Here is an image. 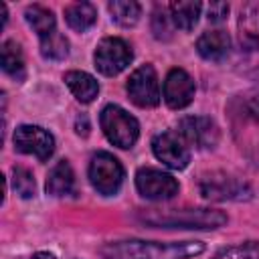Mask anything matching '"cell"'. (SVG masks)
<instances>
[{"mask_svg":"<svg viewBox=\"0 0 259 259\" xmlns=\"http://www.w3.org/2000/svg\"><path fill=\"white\" fill-rule=\"evenodd\" d=\"M202 241L156 243V241H115L99 249L101 259H188L204 251Z\"/></svg>","mask_w":259,"mask_h":259,"instance_id":"6da1fadb","label":"cell"},{"mask_svg":"<svg viewBox=\"0 0 259 259\" xmlns=\"http://www.w3.org/2000/svg\"><path fill=\"white\" fill-rule=\"evenodd\" d=\"M140 221L160 229H219L227 225V214L210 208H184V210H148Z\"/></svg>","mask_w":259,"mask_h":259,"instance_id":"7a4b0ae2","label":"cell"},{"mask_svg":"<svg viewBox=\"0 0 259 259\" xmlns=\"http://www.w3.org/2000/svg\"><path fill=\"white\" fill-rule=\"evenodd\" d=\"M101 130L107 140L117 148H132L140 136V123L134 115H130L119 105H105L99 117Z\"/></svg>","mask_w":259,"mask_h":259,"instance_id":"3957f363","label":"cell"},{"mask_svg":"<svg viewBox=\"0 0 259 259\" xmlns=\"http://www.w3.org/2000/svg\"><path fill=\"white\" fill-rule=\"evenodd\" d=\"M123 166L109 152H97L89 164V180L99 194H115L123 184Z\"/></svg>","mask_w":259,"mask_h":259,"instance_id":"277c9868","label":"cell"},{"mask_svg":"<svg viewBox=\"0 0 259 259\" xmlns=\"http://www.w3.org/2000/svg\"><path fill=\"white\" fill-rule=\"evenodd\" d=\"M200 194L208 200H247L251 198V188L239 178L225 172H210L200 178Z\"/></svg>","mask_w":259,"mask_h":259,"instance_id":"5b68a950","label":"cell"},{"mask_svg":"<svg viewBox=\"0 0 259 259\" xmlns=\"http://www.w3.org/2000/svg\"><path fill=\"white\" fill-rule=\"evenodd\" d=\"M93 59H95V67H97L99 73H103L107 77H113V75L121 73L132 63L134 53H132L130 45L123 38L107 36L97 45Z\"/></svg>","mask_w":259,"mask_h":259,"instance_id":"8992f818","label":"cell"},{"mask_svg":"<svg viewBox=\"0 0 259 259\" xmlns=\"http://www.w3.org/2000/svg\"><path fill=\"white\" fill-rule=\"evenodd\" d=\"M136 188L144 198L168 200L178 194V180L158 168H140L136 172Z\"/></svg>","mask_w":259,"mask_h":259,"instance_id":"52a82bcc","label":"cell"},{"mask_svg":"<svg viewBox=\"0 0 259 259\" xmlns=\"http://www.w3.org/2000/svg\"><path fill=\"white\" fill-rule=\"evenodd\" d=\"M127 93L138 107H156L160 103V83L152 65L138 67L127 79Z\"/></svg>","mask_w":259,"mask_h":259,"instance_id":"ba28073f","label":"cell"},{"mask_svg":"<svg viewBox=\"0 0 259 259\" xmlns=\"http://www.w3.org/2000/svg\"><path fill=\"white\" fill-rule=\"evenodd\" d=\"M14 148L22 154H30L40 162H47L55 152V138L38 125H18L14 132Z\"/></svg>","mask_w":259,"mask_h":259,"instance_id":"9c48e42d","label":"cell"},{"mask_svg":"<svg viewBox=\"0 0 259 259\" xmlns=\"http://www.w3.org/2000/svg\"><path fill=\"white\" fill-rule=\"evenodd\" d=\"M152 150H154V156L172 170H182L190 162V152L184 146L180 134L176 132H162L154 136Z\"/></svg>","mask_w":259,"mask_h":259,"instance_id":"30bf717a","label":"cell"},{"mask_svg":"<svg viewBox=\"0 0 259 259\" xmlns=\"http://www.w3.org/2000/svg\"><path fill=\"white\" fill-rule=\"evenodd\" d=\"M178 134L196 148H214L219 144V127L206 115H188L178 121Z\"/></svg>","mask_w":259,"mask_h":259,"instance_id":"8fae6325","label":"cell"},{"mask_svg":"<svg viewBox=\"0 0 259 259\" xmlns=\"http://www.w3.org/2000/svg\"><path fill=\"white\" fill-rule=\"evenodd\" d=\"M194 81L184 69H172L164 81V101L172 109H184L194 97Z\"/></svg>","mask_w":259,"mask_h":259,"instance_id":"7c38bea8","label":"cell"},{"mask_svg":"<svg viewBox=\"0 0 259 259\" xmlns=\"http://www.w3.org/2000/svg\"><path fill=\"white\" fill-rule=\"evenodd\" d=\"M239 45L249 55H259V8L245 6L239 14Z\"/></svg>","mask_w":259,"mask_h":259,"instance_id":"4fadbf2b","label":"cell"},{"mask_svg":"<svg viewBox=\"0 0 259 259\" xmlns=\"http://www.w3.org/2000/svg\"><path fill=\"white\" fill-rule=\"evenodd\" d=\"M196 51L206 61H223L231 51V36L221 28L208 30L196 40Z\"/></svg>","mask_w":259,"mask_h":259,"instance_id":"5bb4252c","label":"cell"},{"mask_svg":"<svg viewBox=\"0 0 259 259\" xmlns=\"http://www.w3.org/2000/svg\"><path fill=\"white\" fill-rule=\"evenodd\" d=\"M47 192L51 196H67L75 192V174L67 160L57 162L47 178Z\"/></svg>","mask_w":259,"mask_h":259,"instance_id":"9a60e30c","label":"cell"},{"mask_svg":"<svg viewBox=\"0 0 259 259\" xmlns=\"http://www.w3.org/2000/svg\"><path fill=\"white\" fill-rule=\"evenodd\" d=\"M65 83L81 103H91L99 93L97 81L85 71H69L65 75Z\"/></svg>","mask_w":259,"mask_h":259,"instance_id":"2e32d148","label":"cell"},{"mask_svg":"<svg viewBox=\"0 0 259 259\" xmlns=\"http://www.w3.org/2000/svg\"><path fill=\"white\" fill-rule=\"evenodd\" d=\"M0 63L4 73H8L12 79L22 81L26 77V69H24V57L20 47L14 40H4L2 49H0Z\"/></svg>","mask_w":259,"mask_h":259,"instance_id":"e0dca14e","label":"cell"},{"mask_svg":"<svg viewBox=\"0 0 259 259\" xmlns=\"http://www.w3.org/2000/svg\"><path fill=\"white\" fill-rule=\"evenodd\" d=\"M65 20L67 24L77 30V32H85L87 28H91L97 20V10L93 4L89 2H75L71 6L65 8Z\"/></svg>","mask_w":259,"mask_h":259,"instance_id":"ac0fdd59","label":"cell"},{"mask_svg":"<svg viewBox=\"0 0 259 259\" xmlns=\"http://www.w3.org/2000/svg\"><path fill=\"white\" fill-rule=\"evenodd\" d=\"M200 8H202V4L200 2H192V0H188V2H172L168 6L170 18H172L174 26L180 28V30H192L194 28V24L198 22V16H200Z\"/></svg>","mask_w":259,"mask_h":259,"instance_id":"d6986e66","label":"cell"},{"mask_svg":"<svg viewBox=\"0 0 259 259\" xmlns=\"http://www.w3.org/2000/svg\"><path fill=\"white\" fill-rule=\"evenodd\" d=\"M24 16H26V22L32 26V30L38 34V38H45V36H49V34H53L57 30L55 16L45 6H38V4L28 6L26 12H24Z\"/></svg>","mask_w":259,"mask_h":259,"instance_id":"ffe728a7","label":"cell"},{"mask_svg":"<svg viewBox=\"0 0 259 259\" xmlns=\"http://www.w3.org/2000/svg\"><path fill=\"white\" fill-rule=\"evenodd\" d=\"M109 12H111V18L119 24V26H134L138 20H140V14H142V6L134 0H113L107 4Z\"/></svg>","mask_w":259,"mask_h":259,"instance_id":"44dd1931","label":"cell"},{"mask_svg":"<svg viewBox=\"0 0 259 259\" xmlns=\"http://www.w3.org/2000/svg\"><path fill=\"white\" fill-rule=\"evenodd\" d=\"M40 55L49 61H63L69 55V40L55 30L53 34L40 38Z\"/></svg>","mask_w":259,"mask_h":259,"instance_id":"7402d4cb","label":"cell"},{"mask_svg":"<svg viewBox=\"0 0 259 259\" xmlns=\"http://www.w3.org/2000/svg\"><path fill=\"white\" fill-rule=\"evenodd\" d=\"M212 259H259V241H247L241 245L221 249L212 255Z\"/></svg>","mask_w":259,"mask_h":259,"instance_id":"603a6c76","label":"cell"},{"mask_svg":"<svg viewBox=\"0 0 259 259\" xmlns=\"http://www.w3.org/2000/svg\"><path fill=\"white\" fill-rule=\"evenodd\" d=\"M12 186H14L16 194L22 196V198H32L34 192H36V184H34V178H32L30 170H26L22 166L12 168Z\"/></svg>","mask_w":259,"mask_h":259,"instance_id":"cb8c5ba5","label":"cell"},{"mask_svg":"<svg viewBox=\"0 0 259 259\" xmlns=\"http://www.w3.org/2000/svg\"><path fill=\"white\" fill-rule=\"evenodd\" d=\"M172 18L170 14L166 12L164 6H156L154 14H152V30H154V36L158 40H170L172 38Z\"/></svg>","mask_w":259,"mask_h":259,"instance_id":"d4e9b609","label":"cell"},{"mask_svg":"<svg viewBox=\"0 0 259 259\" xmlns=\"http://www.w3.org/2000/svg\"><path fill=\"white\" fill-rule=\"evenodd\" d=\"M227 14H229V6L225 2H210L206 6V18L210 22H221L227 18Z\"/></svg>","mask_w":259,"mask_h":259,"instance_id":"484cf974","label":"cell"},{"mask_svg":"<svg viewBox=\"0 0 259 259\" xmlns=\"http://www.w3.org/2000/svg\"><path fill=\"white\" fill-rule=\"evenodd\" d=\"M247 111L251 117H255L259 121V91H255L247 97Z\"/></svg>","mask_w":259,"mask_h":259,"instance_id":"4316f807","label":"cell"},{"mask_svg":"<svg viewBox=\"0 0 259 259\" xmlns=\"http://www.w3.org/2000/svg\"><path fill=\"white\" fill-rule=\"evenodd\" d=\"M75 127H77V134H79V136H87V134H89V121H87V117H85V115L77 117Z\"/></svg>","mask_w":259,"mask_h":259,"instance_id":"83f0119b","label":"cell"},{"mask_svg":"<svg viewBox=\"0 0 259 259\" xmlns=\"http://www.w3.org/2000/svg\"><path fill=\"white\" fill-rule=\"evenodd\" d=\"M30 259H57L53 253H45V251H40V253H34Z\"/></svg>","mask_w":259,"mask_h":259,"instance_id":"f1b7e54d","label":"cell"}]
</instances>
